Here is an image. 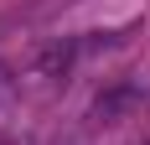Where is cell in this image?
<instances>
[{"instance_id":"1","label":"cell","mask_w":150,"mask_h":145,"mask_svg":"<svg viewBox=\"0 0 150 145\" xmlns=\"http://www.w3.org/2000/svg\"><path fill=\"white\" fill-rule=\"evenodd\" d=\"M140 104V93L135 88H119V93H104V99L93 104V119L98 124H114V114H124V109H135Z\"/></svg>"},{"instance_id":"2","label":"cell","mask_w":150,"mask_h":145,"mask_svg":"<svg viewBox=\"0 0 150 145\" xmlns=\"http://www.w3.org/2000/svg\"><path fill=\"white\" fill-rule=\"evenodd\" d=\"M67 62H73V47H67V42H52L47 52H36V78H62Z\"/></svg>"}]
</instances>
